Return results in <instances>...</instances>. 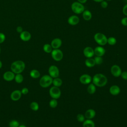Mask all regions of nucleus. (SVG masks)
<instances>
[{"label":"nucleus","instance_id":"obj_36","mask_svg":"<svg viewBox=\"0 0 127 127\" xmlns=\"http://www.w3.org/2000/svg\"><path fill=\"white\" fill-rule=\"evenodd\" d=\"M101 6L103 8H106L108 6V3L106 1L103 0L102 2H101Z\"/></svg>","mask_w":127,"mask_h":127},{"label":"nucleus","instance_id":"obj_29","mask_svg":"<svg viewBox=\"0 0 127 127\" xmlns=\"http://www.w3.org/2000/svg\"><path fill=\"white\" fill-rule=\"evenodd\" d=\"M117 40L115 37H110L109 38H107V43L110 45L113 46L116 44Z\"/></svg>","mask_w":127,"mask_h":127},{"label":"nucleus","instance_id":"obj_27","mask_svg":"<svg viewBox=\"0 0 127 127\" xmlns=\"http://www.w3.org/2000/svg\"><path fill=\"white\" fill-rule=\"evenodd\" d=\"M43 50L45 52L47 53H50L53 50V48L50 44H45L43 46Z\"/></svg>","mask_w":127,"mask_h":127},{"label":"nucleus","instance_id":"obj_34","mask_svg":"<svg viewBox=\"0 0 127 127\" xmlns=\"http://www.w3.org/2000/svg\"><path fill=\"white\" fill-rule=\"evenodd\" d=\"M5 39V35L1 32H0V44L2 43Z\"/></svg>","mask_w":127,"mask_h":127},{"label":"nucleus","instance_id":"obj_33","mask_svg":"<svg viewBox=\"0 0 127 127\" xmlns=\"http://www.w3.org/2000/svg\"><path fill=\"white\" fill-rule=\"evenodd\" d=\"M85 116L81 114H78L76 116V119L79 122H83L85 121Z\"/></svg>","mask_w":127,"mask_h":127},{"label":"nucleus","instance_id":"obj_25","mask_svg":"<svg viewBox=\"0 0 127 127\" xmlns=\"http://www.w3.org/2000/svg\"><path fill=\"white\" fill-rule=\"evenodd\" d=\"M96 86L93 83H90L87 87V92L90 94H93L96 92Z\"/></svg>","mask_w":127,"mask_h":127},{"label":"nucleus","instance_id":"obj_12","mask_svg":"<svg viewBox=\"0 0 127 127\" xmlns=\"http://www.w3.org/2000/svg\"><path fill=\"white\" fill-rule=\"evenodd\" d=\"M15 73L12 71H7L5 72L3 74V79L7 81H12L14 79Z\"/></svg>","mask_w":127,"mask_h":127},{"label":"nucleus","instance_id":"obj_31","mask_svg":"<svg viewBox=\"0 0 127 127\" xmlns=\"http://www.w3.org/2000/svg\"><path fill=\"white\" fill-rule=\"evenodd\" d=\"M9 127H18L19 126V122L16 120H12L9 123Z\"/></svg>","mask_w":127,"mask_h":127},{"label":"nucleus","instance_id":"obj_10","mask_svg":"<svg viewBox=\"0 0 127 127\" xmlns=\"http://www.w3.org/2000/svg\"><path fill=\"white\" fill-rule=\"evenodd\" d=\"M92 77L88 74H82L79 77V81L83 84H89L92 81Z\"/></svg>","mask_w":127,"mask_h":127},{"label":"nucleus","instance_id":"obj_1","mask_svg":"<svg viewBox=\"0 0 127 127\" xmlns=\"http://www.w3.org/2000/svg\"><path fill=\"white\" fill-rule=\"evenodd\" d=\"M92 81L93 83L96 86L102 87L105 86L107 83L108 79L106 76L102 73H97L95 74Z\"/></svg>","mask_w":127,"mask_h":127},{"label":"nucleus","instance_id":"obj_35","mask_svg":"<svg viewBox=\"0 0 127 127\" xmlns=\"http://www.w3.org/2000/svg\"><path fill=\"white\" fill-rule=\"evenodd\" d=\"M121 23L123 25L127 26V17H124L121 20Z\"/></svg>","mask_w":127,"mask_h":127},{"label":"nucleus","instance_id":"obj_47","mask_svg":"<svg viewBox=\"0 0 127 127\" xmlns=\"http://www.w3.org/2000/svg\"><path fill=\"white\" fill-rule=\"evenodd\" d=\"M126 1L127 2V0H126Z\"/></svg>","mask_w":127,"mask_h":127},{"label":"nucleus","instance_id":"obj_32","mask_svg":"<svg viewBox=\"0 0 127 127\" xmlns=\"http://www.w3.org/2000/svg\"><path fill=\"white\" fill-rule=\"evenodd\" d=\"M94 60L95 62V64H101L103 62V58H102V57H99V56H96L94 58Z\"/></svg>","mask_w":127,"mask_h":127},{"label":"nucleus","instance_id":"obj_16","mask_svg":"<svg viewBox=\"0 0 127 127\" xmlns=\"http://www.w3.org/2000/svg\"><path fill=\"white\" fill-rule=\"evenodd\" d=\"M94 55L96 56L102 57L105 53V49L102 46H97L94 49Z\"/></svg>","mask_w":127,"mask_h":127},{"label":"nucleus","instance_id":"obj_4","mask_svg":"<svg viewBox=\"0 0 127 127\" xmlns=\"http://www.w3.org/2000/svg\"><path fill=\"white\" fill-rule=\"evenodd\" d=\"M96 42L100 46L105 45L107 43V38L103 33H97L94 36Z\"/></svg>","mask_w":127,"mask_h":127},{"label":"nucleus","instance_id":"obj_8","mask_svg":"<svg viewBox=\"0 0 127 127\" xmlns=\"http://www.w3.org/2000/svg\"><path fill=\"white\" fill-rule=\"evenodd\" d=\"M48 72L49 75L53 78L58 77L60 74V71L58 67L55 65H52L49 67Z\"/></svg>","mask_w":127,"mask_h":127},{"label":"nucleus","instance_id":"obj_30","mask_svg":"<svg viewBox=\"0 0 127 127\" xmlns=\"http://www.w3.org/2000/svg\"><path fill=\"white\" fill-rule=\"evenodd\" d=\"M49 105L52 108H56L58 105V101L57 99H52V100H51L49 102Z\"/></svg>","mask_w":127,"mask_h":127},{"label":"nucleus","instance_id":"obj_14","mask_svg":"<svg viewBox=\"0 0 127 127\" xmlns=\"http://www.w3.org/2000/svg\"><path fill=\"white\" fill-rule=\"evenodd\" d=\"M62 44V40L60 38H56L54 39L51 43V45L53 49H59Z\"/></svg>","mask_w":127,"mask_h":127},{"label":"nucleus","instance_id":"obj_5","mask_svg":"<svg viewBox=\"0 0 127 127\" xmlns=\"http://www.w3.org/2000/svg\"><path fill=\"white\" fill-rule=\"evenodd\" d=\"M71 8L72 11L76 14H80L85 10L84 6L83 4L79 2L78 1H75L73 2L71 5Z\"/></svg>","mask_w":127,"mask_h":127},{"label":"nucleus","instance_id":"obj_24","mask_svg":"<svg viewBox=\"0 0 127 127\" xmlns=\"http://www.w3.org/2000/svg\"><path fill=\"white\" fill-rule=\"evenodd\" d=\"M62 83H63V81L60 78H59V77L54 78L53 80L52 84L54 85V86L59 87L62 85Z\"/></svg>","mask_w":127,"mask_h":127},{"label":"nucleus","instance_id":"obj_17","mask_svg":"<svg viewBox=\"0 0 127 127\" xmlns=\"http://www.w3.org/2000/svg\"><path fill=\"white\" fill-rule=\"evenodd\" d=\"M79 21V17L76 15H71L68 18L67 22L71 25H76Z\"/></svg>","mask_w":127,"mask_h":127},{"label":"nucleus","instance_id":"obj_2","mask_svg":"<svg viewBox=\"0 0 127 127\" xmlns=\"http://www.w3.org/2000/svg\"><path fill=\"white\" fill-rule=\"evenodd\" d=\"M25 68V64L22 61L17 60L13 62L10 66L11 70L14 73H21Z\"/></svg>","mask_w":127,"mask_h":127},{"label":"nucleus","instance_id":"obj_28","mask_svg":"<svg viewBox=\"0 0 127 127\" xmlns=\"http://www.w3.org/2000/svg\"><path fill=\"white\" fill-rule=\"evenodd\" d=\"M30 107L32 110L36 111L38 110L39 107L38 104L37 102L34 101V102H32L31 103V104L30 105Z\"/></svg>","mask_w":127,"mask_h":127},{"label":"nucleus","instance_id":"obj_11","mask_svg":"<svg viewBox=\"0 0 127 127\" xmlns=\"http://www.w3.org/2000/svg\"><path fill=\"white\" fill-rule=\"evenodd\" d=\"M83 55L87 58H92L94 55V49L91 47H86L83 50Z\"/></svg>","mask_w":127,"mask_h":127},{"label":"nucleus","instance_id":"obj_22","mask_svg":"<svg viewBox=\"0 0 127 127\" xmlns=\"http://www.w3.org/2000/svg\"><path fill=\"white\" fill-rule=\"evenodd\" d=\"M83 127H95V123L91 119H87L83 122Z\"/></svg>","mask_w":127,"mask_h":127},{"label":"nucleus","instance_id":"obj_37","mask_svg":"<svg viewBox=\"0 0 127 127\" xmlns=\"http://www.w3.org/2000/svg\"><path fill=\"white\" fill-rule=\"evenodd\" d=\"M121 76L122 78L124 80H127V71L122 72Z\"/></svg>","mask_w":127,"mask_h":127},{"label":"nucleus","instance_id":"obj_7","mask_svg":"<svg viewBox=\"0 0 127 127\" xmlns=\"http://www.w3.org/2000/svg\"><path fill=\"white\" fill-rule=\"evenodd\" d=\"M63 52L59 49H54L51 52V56L53 60L56 61H60L63 58Z\"/></svg>","mask_w":127,"mask_h":127},{"label":"nucleus","instance_id":"obj_38","mask_svg":"<svg viewBox=\"0 0 127 127\" xmlns=\"http://www.w3.org/2000/svg\"><path fill=\"white\" fill-rule=\"evenodd\" d=\"M21 92V93H22V94L26 95V94H27L28 93L29 90H28V89L27 88H26V87H24V88H23L22 89Z\"/></svg>","mask_w":127,"mask_h":127},{"label":"nucleus","instance_id":"obj_26","mask_svg":"<svg viewBox=\"0 0 127 127\" xmlns=\"http://www.w3.org/2000/svg\"><path fill=\"white\" fill-rule=\"evenodd\" d=\"M14 79L16 82L18 83H21L23 82L24 78L23 75L21 73H17L16 74V75H15Z\"/></svg>","mask_w":127,"mask_h":127},{"label":"nucleus","instance_id":"obj_40","mask_svg":"<svg viewBox=\"0 0 127 127\" xmlns=\"http://www.w3.org/2000/svg\"><path fill=\"white\" fill-rule=\"evenodd\" d=\"M16 31H17L18 33H20V34L23 31V28H22L21 26H17V28H16Z\"/></svg>","mask_w":127,"mask_h":127},{"label":"nucleus","instance_id":"obj_9","mask_svg":"<svg viewBox=\"0 0 127 127\" xmlns=\"http://www.w3.org/2000/svg\"><path fill=\"white\" fill-rule=\"evenodd\" d=\"M111 72L114 76L118 77L121 76L122 71L121 67L118 65L114 64L111 68Z\"/></svg>","mask_w":127,"mask_h":127},{"label":"nucleus","instance_id":"obj_21","mask_svg":"<svg viewBox=\"0 0 127 127\" xmlns=\"http://www.w3.org/2000/svg\"><path fill=\"white\" fill-rule=\"evenodd\" d=\"M82 17L86 21L90 20L92 18V14L88 10H84L82 12Z\"/></svg>","mask_w":127,"mask_h":127},{"label":"nucleus","instance_id":"obj_6","mask_svg":"<svg viewBox=\"0 0 127 127\" xmlns=\"http://www.w3.org/2000/svg\"><path fill=\"white\" fill-rule=\"evenodd\" d=\"M49 94L53 99H59L61 95V91L59 87L56 86L52 87L49 90Z\"/></svg>","mask_w":127,"mask_h":127},{"label":"nucleus","instance_id":"obj_42","mask_svg":"<svg viewBox=\"0 0 127 127\" xmlns=\"http://www.w3.org/2000/svg\"><path fill=\"white\" fill-rule=\"evenodd\" d=\"M95 2H101L102 1H103L104 0H93Z\"/></svg>","mask_w":127,"mask_h":127},{"label":"nucleus","instance_id":"obj_46","mask_svg":"<svg viewBox=\"0 0 127 127\" xmlns=\"http://www.w3.org/2000/svg\"></svg>","mask_w":127,"mask_h":127},{"label":"nucleus","instance_id":"obj_13","mask_svg":"<svg viewBox=\"0 0 127 127\" xmlns=\"http://www.w3.org/2000/svg\"><path fill=\"white\" fill-rule=\"evenodd\" d=\"M21 92L19 90H15L12 92L10 94V98L14 101H16L19 100L21 97Z\"/></svg>","mask_w":127,"mask_h":127},{"label":"nucleus","instance_id":"obj_23","mask_svg":"<svg viewBox=\"0 0 127 127\" xmlns=\"http://www.w3.org/2000/svg\"><path fill=\"white\" fill-rule=\"evenodd\" d=\"M30 75L33 78H38L40 76V73L38 70L34 69L30 71Z\"/></svg>","mask_w":127,"mask_h":127},{"label":"nucleus","instance_id":"obj_20","mask_svg":"<svg viewBox=\"0 0 127 127\" xmlns=\"http://www.w3.org/2000/svg\"><path fill=\"white\" fill-rule=\"evenodd\" d=\"M85 64L88 67H92L96 64L94 59L92 58H87L85 61Z\"/></svg>","mask_w":127,"mask_h":127},{"label":"nucleus","instance_id":"obj_43","mask_svg":"<svg viewBox=\"0 0 127 127\" xmlns=\"http://www.w3.org/2000/svg\"><path fill=\"white\" fill-rule=\"evenodd\" d=\"M2 64L1 62V61L0 60V69L1 68V67H2Z\"/></svg>","mask_w":127,"mask_h":127},{"label":"nucleus","instance_id":"obj_15","mask_svg":"<svg viewBox=\"0 0 127 127\" xmlns=\"http://www.w3.org/2000/svg\"><path fill=\"white\" fill-rule=\"evenodd\" d=\"M20 38L22 41L27 42L30 40L31 38V33L27 31H23L20 34Z\"/></svg>","mask_w":127,"mask_h":127},{"label":"nucleus","instance_id":"obj_3","mask_svg":"<svg viewBox=\"0 0 127 127\" xmlns=\"http://www.w3.org/2000/svg\"><path fill=\"white\" fill-rule=\"evenodd\" d=\"M53 80V78L49 75H43L40 79V85L43 88H47L52 84Z\"/></svg>","mask_w":127,"mask_h":127},{"label":"nucleus","instance_id":"obj_19","mask_svg":"<svg viewBox=\"0 0 127 127\" xmlns=\"http://www.w3.org/2000/svg\"><path fill=\"white\" fill-rule=\"evenodd\" d=\"M95 115H96L95 111L92 109H89L86 110L84 114V116L85 118H86L87 119H91V120L94 118Z\"/></svg>","mask_w":127,"mask_h":127},{"label":"nucleus","instance_id":"obj_18","mask_svg":"<svg viewBox=\"0 0 127 127\" xmlns=\"http://www.w3.org/2000/svg\"><path fill=\"white\" fill-rule=\"evenodd\" d=\"M109 92L111 93V94L115 96L118 95L120 93L121 89L120 88L118 85H114L110 87Z\"/></svg>","mask_w":127,"mask_h":127},{"label":"nucleus","instance_id":"obj_41","mask_svg":"<svg viewBox=\"0 0 127 127\" xmlns=\"http://www.w3.org/2000/svg\"><path fill=\"white\" fill-rule=\"evenodd\" d=\"M77 1L80 2V3H85L86 1H87V0H77Z\"/></svg>","mask_w":127,"mask_h":127},{"label":"nucleus","instance_id":"obj_39","mask_svg":"<svg viewBox=\"0 0 127 127\" xmlns=\"http://www.w3.org/2000/svg\"><path fill=\"white\" fill-rule=\"evenodd\" d=\"M123 12L126 16H127V3L125 4L123 7Z\"/></svg>","mask_w":127,"mask_h":127},{"label":"nucleus","instance_id":"obj_44","mask_svg":"<svg viewBox=\"0 0 127 127\" xmlns=\"http://www.w3.org/2000/svg\"><path fill=\"white\" fill-rule=\"evenodd\" d=\"M18 127H27L26 126H25V125H19V126Z\"/></svg>","mask_w":127,"mask_h":127},{"label":"nucleus","instance_id":"obj_45","mask_svg":"<svg viewBox=\"0 0 127 127\" xmlns=\"http://www.w3.org/2000/svg\"><path fill=\"white\" fill-rule=\"evenodd\" d=\"M108 0V1H111V0Z\"/></svg>","mask_w":127,"mask_h":127}]
</instances>
